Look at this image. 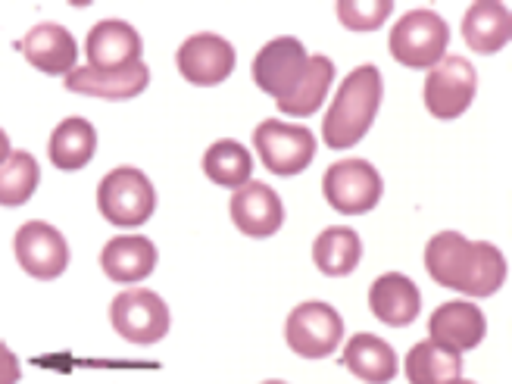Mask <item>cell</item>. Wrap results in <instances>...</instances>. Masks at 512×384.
<instances>
[{"mask_svg": "<svg viewBox=\"0 0 512 384\" xmlns=\"http://www.w3.org/2000/svg\"><path fill=\"white\" fill-rule=\"evenodd\" d=\"M425 269L441 288L466 297H491L506 285V260L488 241H466L459 232H441L425 244Z\"/></svg>", "mask_w": 512, "mask_h": 384, "instance_id": "obj_1", "label": "cell"}, {"mask_svg": "<svg viewBox=\"0 0 512 384\" xmlns=\"http://www.w3.org/2000/svg\"><path fill=\"white\" fill-rule=\"evenodd\" d=\"M381 94H384V82H381L378 66L366 63L360 69H353L341 82L335 100H331V107L325 113V122H322L325 147L347 150L353 144H360L378 116Z\"/></svg>", "mask_w": 512, "mask_h": 384, "instance_id": "obj_2", "label": "cell"}, {"mask_svg": "<svg viewBox=\"0 0 512 384\" xmlns=\"http://www.w3.org/2000/svg\"><path fill=\"white\" fill-rule=\"evenodd\" d=\"M97 210L116 228H138L157 210V191L141 169L116 166L100 178Z\"/></svg>", "mask_w": 512, "mask_h": 384, "instance_id": "obj_3", "label": "cell"}, {"mask_svg": "<svg viewBox=\"0 0 512 384\" xmlns=\"http://www.w3.org/2000/svg\"><path fill=\"white\" fill-rule=\"evenodd\" d=\"M391 57L406 69H431L447 57L450 25L434 10H409L391 29Z\"/></svg>", "mask_w": 512, "mask_h": 384, "instance_id": "obj_4", "label": "cell"}, {"mask_svg": "<svg viewBox=\"0 0 512 384\" xmlns=\"http://www.w3.org/2000/svg\"><path fill=\"white\" fill-rule=\"evenodd\" d=\"M322 194L331 210L344 216H366L378 207L384 182L369 160H338L325 169Z\"/></svg>", "mask_w": 512, "mask_h": 384, "instance_id": "obj_5", "label": "cell"}, {"mask_svg": "<svg viewBox=\"0 0 512 384\" xmlns=\"http://www.w3.org/2000/svg\"><path fill=\"white\" fill-rule=\"evenodd\" d=\"M285 341L303 360H325L344 341V319L331 303L306 300L291 310L285 322Z\"/></svg>", "mask_w": 512, "mask_h": 384, "instance_id": "obj_6", "label": "cell"}, {"mask_svg": "<svg viewBox=\"0 0 512 384\" xmlns=\"http://www.w3.org/2000/svg\"><path fill=\"white\" fill-rule=\"evenodd\" d=\"M253 147L269 172L291 178L300 175L316 157V135L306 125H288L281 119H266L256 125Z\"/></svg>", "mask_w": 512, "mask_h": 384, "instance_id": "obj_7", "label": "cell"}, {"mask_svg": "<svg viewBox=\"0 0 512 384\" xmlns=\"http://www.w3.org/2000/svg\"><path fill=\"white\" fill-rule=\"evenodd\" d=\"M110 322L116 335L128 344H157L169 335V306L160 294L147 288H132L113 297L110 303Z\"/></svg>", "mask_w": 512, "mask_h": 384, "instance_id": "obj_8", "label": "cell"}, {"mask_svg": "<svg viewBox=\"0 0 512 384\" xmlns=\"http://www.w3.org/2000/svg\"><path fill=\"white\" fill-rule=\"evenodd\" d=\"M478 72L466 57H444L428 69L425 79V107L434 119H459L475 100Z\"/></svg>", "mask_w": 512, "mask_h": 384, "instance_id": "obj_9", "label": "cell"}, {"mask_svg": "<svg viewBox=\"0 0 512 384\" xmlns=\"http://www.w3.org/2000/svg\"><path fill=\"white\" fill-rule=\"evenodd\" d=\"M235 63H238L235 47L213 32L191 35L175 54V66L182 72V79L200 88L222 85L235 72Z\"/></svg>", "mask_w": 512, "mask_h": 384, "instance_id": "obj_10", "label": "cell"}, {"mask_svg": "<svg viewBox=\"0 0 512 384\" xmlns=\"http://www.w3.org/2000/svg\"><path fill=\"white\" fill-rule=\"evenodd\" d=\"M306 63H310V54H306V47L297 38H275L253 60V82L263 94L285 100L303 79Z\"/></svg>", "mask_w": 512, "mask_h": 384, "instance_id": "obj_11", "label": "cell"}, {"mask_svg": "<svg viewBox=\"0 0 512 384\" xmlns=\"http://www.w3.org/2000/svg\"><path fill=\"white\" fill-rule=\"evenodd\" d=\"M13 250L25 275L41 278V281L60 278L69 266V244L57 228L47 222L19 225V232L13 238Z\"/></svg>", "mask_w": 512, "mask_h": 384, "instance_id": "obj_12", "label": "cell"}, {"mask_svg": "<svg viewBox=\"0 0 512 384\" xmlns=\"http://www.w3.org/2000/svg\"><path fill=\"white\" fill-rule=\"evenodd\" d=\"M428 341H434L444 350L466 353L475 350L484 335H488V319L472 300H450L441 303L428 319Z\"/></svg>", "mask_w": 512, "mask_h": 384, "instance_id": "obj_13", "label": "cell"}, {"mask_svg": "<svg viewBox=\"0 0 512 384\" xmlns=\"http://www.w3.org/2000/svg\"><path fill=\"white\" fill-rule=\"evenodd\" d=\"M85 54H88V66L100 69V72H116V69H132L141 63L144 44L141 35L122 19H104L97 22L88 32L85 41Z\"/></svg>", "mask_w": 512, "mask_h": 384, "instance_id": "obj_14", "label": "cell"}, {"mask_svg": "<svg viewBox=\"0 0 512 384\" xmlns=\"http://www.w3.org/2000/svg\"><path fill=\"white\" fill-rule=\"evenodd\" d=\"M232 222L247 238H272L285 222V207L266 182L250 178L244 188L232 194Z\"/></svg>", "mask_w": 512, "mask_h": 384, "instance_id": "obj_15", "label": "cell"}, {"mask_svg": "<svg viewBox=\"0 0 512 384\" xmlns=\"http://www.w3.org/2000/svg\"><path fill=\"white\" fill-rule=\"evenodd\" d=\"M19 50L25 54V60L44 75H69L75 63H79L75 35L66 25H57V22L35 25V29L19 41Z\"/></svg>", "mask_w": 512, "mask_h": 384, "instance_id": "obj_16", "label": "cell"}, {"mask_svg": "<svg viewBox=\"0 0 512 384\" xmlns=\"http://www.w3.org/2000/svg\"><path fill=\"white\" fill-rule=\"evenodd\" d=\"M369 310L384 325L406 328L422 313V294L413 278H406L400 272H384L369 288Z\"/></svg>", "mask_w": 512, "mask_h": 384, "instance_id": "obj_17", "label": "cell"}, {"mask_svg": "<svg viewBox=\"0 0 512 384\" xmlns=\"http://www.w3.org/2000/svg\"><path fill=\"white\" fill-rule=\"evenodd\" d=\"M150 85V69L144 63L132 69H116V72H100L91 66H75L66 75V91L85 94V97H100V100H132L144 94Z\"/></svg>", "mask_w": 512, "mask_h": 384, "instance_id": "obj_18", "label": "cell"}, {"mask_svg": "<svg viewBox=\"0 0 512 384\" xmlns=\"http://www.w3.org/2000/svg\"><path fill=\"white\" fill-rule=\"evenodd\" d=\"M100 269L110 281L119 285H135L157 269V247L144 235H122L104 244L100 250Z\"/></svg>", "mask_w": 512, "mask_h": 384, "instance_id": "obj_19", "label": "cell"}, {"mask_svg": "<svg viewBox=\"0 0 512 384\" xmlns=\"http://www.w3.org/2000/svg\"><path fill=\"white\" fill-rule=\"evenodd\" d=\"M341 363L356 378L369 381V384H388L397 375V353H394V347L384 338L369 335V331H360V335H353L347 341Z\"/></svg>", "mask_w": 512, "mask_h": 384, "instance_id": "obj_20", "label": "cell"}, {"mask_svg": "<svg viewBox=\"0 0 512 384\" xmlns=\"http://www.w3.org/2000/svg\"><path fill=\"white\" fill-rule=\"evenodd\" d=\"M94 150H97L94 125L82 116H69L50 135L47 157L60 172H79L94 160Z\"/></svg>", "mask_w": 512, "mask_h": 384, "instance_id": "obj_21", "label": "cell"}, {"mask_svg": "<svg viewBox=\"0 0 512 384\" xmlns=\"http://www.w3.org/2000/svg\"><path fill=\"white\" fill-rule=\"evenodd\" d=\"M463 38L475 54H497L512 38V19L509 7L497 0H478L466 10L463 19Z\"/></svg>", "mask_w": 512, "mask_h": 384, "instance_id": "obj_22", "label": "cell"}, {"mask_svg": "<svg viewBox=\"0 0 512 384\" xmlns=\"http://www.w3.org/2000/svg\"><path fill=\"white\" fill-rule=\"evenodd\" d=\"M363 260V241L347 225L325 228L313 244V263L322 275L341 278L350 275Z\"/></svg>", "mask_w": 512, "mask_h": 384, "instance_id": "obj_23", "label": "cell"}, {"mask_svg": "<svg viewBox=\"0 0 512 384\" xmlns=\"http://www.w3.org/2000/svg\"><path fill=\"white\" fill-rule=\"evenodd\" d=\"M331 82H335V63H331L328 57H322V54L310 57L303 79L297 82L291 97L278 100V110L285 113V116H297V119H306V116L319 113V107L325 104V94H328Z\"/></svg>", "mask_w": 512, "mask_h": 384, "instance_id": "obj_24", "label": "cell"}, {"mask_svg": "<svg viewBox=\"0 0 512 384\" xmlns=\"http://www.w3.org/2000/svg\"><path fill=\"white\" fill-rule=\"evenodd\" d=\"M403 366L409 384H447L463 375V353L444 350L434 341H419L406 353Z\"/></svg>", "mask_w": 512, "mask_h": 384, "instance_id": "obj_25", "label": "cell"}, {"mask_svg": "<svg viewBox=\"0 0 512 384\" xmlns=\"http://www.w3.org/2000/svg\"><path fill=\"white\" fill-rule=\"evenodd\" d=\"M203 172L213 185L222 188H244L253 175V157L250 150L235 141V138H222L216 144H210V150L203 153Z\"/></svg>", "mask_w": 512, "mask_h": 384, "instance_id": "obj_26", "label": "cell"}, {"mask_svg": "<svg viewBox=\"0 0 512 384\" xmlns=\"http://www.w3.org/2000/svg\"><path fill=\"white\" fill-rule=\"evenodd\" d=\"M41 169L38 160L25 150H13L10 160L0 166V207H22L38 191Z\"/></svg>", "mask_w": 512, "mask_h": 384, "instance_id": "obj_27", "label": "cell"}, {"mask_svg": "<svg viewBox=\"0 0 512 384\" xmlns=\"http://www.w3.org/2000/svg\"><path fill=\"white\" fill-rule=\"evenodd\" d=\"M391 13V0H338V19L350 32H375Z\"/></svg>", "mask_w": 512, "mask_h": 384, "instance_id": "obj_28", "label": "cell"}, {"mask_svg": "<svg viewBox=\"0 0 512 384\" xmlns=\"http://www.w3.org/2000/svg\"><path fill=\"white\" fill-rule=\"evenodd\" d=\"M19 378H22L19 356L7 344H0V384H19Z\"/></svg>", "mask_w": 512, "mask_h": 384, "instance_id": "obj_29", "label": "cell"}, {"mask_svg": "<svg viewBox=\"0 0 512 384\" xmlns=\"http://www.w3.org/2000/svg\"><path fill=\"white\" fill-rule=\"evenodd\" d=\"M10 153H13V147H10V138H7L4 128H0V166H4V163L10 160Z\"/></svg>", "mask_w": 512, "mask_h": 384, "instance_id": "obj_30", "label": "cell"}, {"mask_svg": "<svg viewBox=\"0 0 512 384\" xmlns=\"http://www.w3.org/2000/svg\"><path fill=\"white\" fill-rule=\"evenodd\" d=\"M447 384H475V381H466V378H456V381H447Z\"/></svg>", "mask_w": 512, "mask_h": 384, "instance_id": "obj_31", "label": "cell"}, {"mask_svg": "<svg viewBox=\"0 0 512 384\" xmlns=\"http://www.w3.org/2000/svg\"><path fill=\"white\" fill-rule=\"evenodd\" d=\"M263 384H288V381H263Z\"/></svg>", "mask_w": 512, "mask_h": 384, "instance_id": "obj_32", "label": "cell"}]
</instances>
